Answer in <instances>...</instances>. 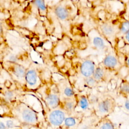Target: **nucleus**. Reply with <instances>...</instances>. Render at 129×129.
<instances>
[{"instance_id": "f257e3e1", "label": "nucleus", "mask_w": 129, "mask_h": 129, "mask_svg": "<svg viewBox=\"0 0 129 129\" xmlns=\"http://www.w3.org/2000/svg\"><path fill=\"white\" fill-rule=\"evenodd\" d=\"M73 3L69 0L64 2L62 1L57 3L54 7L53 11L55 15L59 20L64 21L68 20L74 8Z\"/></svg>"}, {"instance_id": "f03ea898", "label": "nucleus", "mask_w": 129, "mask_h": 129, "mask_svg": "<svg viewBox=\"0 0 129 129\" xmlns=\"http://www.w3.org/2000/svg\"><path fill=\"white\" fill-rule=\"evenodd\" d=\"M65 119V114L60 110H54L52 111L49 115V120L53 125H60Z\"/></svg>"}, {"instance_id": "7ed1b4c3", "label": "nucleus", "mask_w": 129, "mask_h": 129, "mask_svg": "<svg viewBox=\"0 0 129 129\" xmlns=\"http://www.w3.org/2000/svg\"><path fill=\"white\" fill-rule=\"evenodd\" d=\"M81 73L85 77H90L95 71L94 63L91 60H85L81 66Z\"/></svg>"}, {"instance_id": "20e7f679", "label": "nucleus", "mask_w": 129, "mask_h": 129, "mask_svg": "<svg viewBox=\"0 0 129 129\" xmlns=\"http://www.w3.org/2000/svg\"><path fill=\"white\" fill-rule=\"evenodd\" d=\"M22 116L23 120L28 123H34L37 121V115L32 110L25 109L23 110Z\"/></svg>"}, {"instance_id": "39448f33", "label": "nucleus", "mask_w": 129, "mask_h": 129, "mask_svg": "<svg viewBox=\"0 0 129 129\" xmlns=\"http://www.w3.org/2000/svg\"><path fill=\"white\" fill-rule=\"evenodd\" d=\"M25 79L29 85L31 86L35 85L37 81V75L35 71L34 70L28 71L26 73Z\"/></svg>"}, {"instance_id": "423d86ee", "label": "nucleus", "mask_w": 129, "mask_h": 129, "mask_svg": "<svg viewBox=\"0 0 129 129\" xmlns=\"http://www.w3.org/2000/svg\"><path fill=\"white\" fill-rule=\"evenodd\" d=\"M47 104L52 108H56L59 104V99L58 97L54 94H49L46 98Z\"/></svg>"}, {"instance_id": "0eeeda50", "label": "nucleus", "mask_w": 129, "mask_h": 129, "mask_svg": "<svg viewBox=\"0 0 129 129\" xmlns=\"http://www.w3.org/2000/svg\"><path fill=\"white\" fill-rule=\"evenodd\" d=\"M111 107V103L109 100H104L101 101L98 106L99 111L101 113H107L109 111Z\"/></svg>"}, {"instance_id": "6e6552de", "label": "nucleus", "mask_w": 129, "mask_h": 129, "mask_svg": "<svg viewBox=\"0 0 129 129\" xmlns=\"http://www.w3.org/2000/svg\"><path fill=\"white\" fill-rule=\"evenodd\" d=\"M32 4L40 12L44 13L47 10V6L45 0H32Z\"/></svg>"}, {"instance_id": "1a4fd4ad", "label": "nucleus", "mask_w": 129, "mask_h": 129, "mask_svg": "<svg viewBox=\"0 0 129 129\" xmlns=\"http://www.w3.org/2000/svg\"><path fill=\"white\" fill-rule=\"evenodd\" d=\"M117 63L116 58L112 55L107 56L103 60V64L105 66L109 68H114Z\"/></svg>"}, {"instance_id": "9d476101", "label": "nucleus", "mask_w": 129, "mask_h": 129, "mask_svg": "<svg viewBox=\"0 0 129 129\" xmlns=\"http://www.w3.org/2000/svg\"><path fill=\"white\" fill-rule=\"evenodd\" d=\"M101 30L106 35H112L115 32V29L112 25L109 23H104L101 26Z\"/></svg>"}, {"instance_id": "9b49d317", "label": "nucleus", "mask_w": 129, "mask_h": 129, "mask_svg": "<svg viewBox=\"0 0 129 129\" xmlns=\"http://www.w3.org/2000/svg\"><path fill=\"white\" fill-rule=\"evenodd\" d=\"M13 73L17 78H22L25 77L26 71L22 65L17 64L14 67Z\"/></svg>"}, {"instance_id": "f8f14e48", "label": "nucleus", "mask_w": 129, "mask_h": 129, "mask_svg": "<svg viewBox=\"0 0 129 129\" xmlns=\"http://www.w3.org/2000/svg\"><path fill=\"white\" fill-rule=\"evenodd\" d=\"M94 45L97 48L103 49L105 47V43L104 40L99 37H95L93 40Z\"/></svg>"}, {"instance_id": "ddd939ff", "label": "nucleus", "mask_w": 129, "mask_h": 129, "mask_svg": "<svg viewBox=\"0 0 129 129\" xmlns=\"http://www.w3.org/2000/svg\"><path fill=\"white\" fill-rule=\"evenodd\" d=\"M104 71L103 70L100 68H97L95 69V71L93 73V78L97 81L100 80L102 79L104 76Z\"/></svg>"}, {"instance_id": "4468645a", "label": "nucleus", "mask_w": 129, "mask_h": 129, "mask_svg": "<svg viewBox=\"0 0 129 129\" xmlns=\"http://www.w3.org/2000/svg\"><path fill=\"white\" fill-rule=\"evenodd\" d=\"M120 30L121 33L126 34L129 31V21H123L121 22L120 26Z\"/></svg>"}, {"instance_id": "2eb2a0df", "label": "nucleus", "mask_w": 129, "mask_h": 129, "mask_svg": "<svg viewBox=\"0 0 129 129\" xmlns=\"http://www.w3.org/2000/svg\"><path fill=\"white\" fill-rule=\"evenodd\" d=\"M79 105L80 107L83 110H86L88 108V101L85 96L81 97L79 101Z\"/></svg>"}, {"instance_id": "dca6fc26", "label": "nucleus", "mask_w": 129, "mask_h": 129, "mask_svg": "<svg viewBox=\"0 0 129 129\" xmlns=\"http://www.w3.org/2000/svg\"><path fill=\"white\" fill-rule=\"evenodd\" d=\"M64 124L67 126H74L76 124V120L73 117H68L64 119Z\"/></svg>"}, {"instance_id": "f3484780", "label": "nucleus", "mask_w": 129, "mask_h": 129, "mask_svg": "<svg viewBox=\"0 0 129 129\" xmlns=\"http://www.w3.org/2000/svg\"><path fill=\"white\" fill-rule=\"evenodd\" d=\"M96 80L91 77H86V79H85V82L87 85H88L89 86H94L96 83Z\"/></svg>"}, {"instance_id": "a211bd4d", "label": "nucleus", "mask_w": 129, "mask_h": 129, "mask_svg": "<svg viewBox=\"0 0 129 129\" xmlns=\"http://www.w3.org/2000/svg\"><path fill=\"white\" fill-rule=\"evenodd\" d=\"M66 109L69 111H71L74 108V103L72 101H67L65 103Z\"/></svg>"}, {"instance_id": "6ab92c4d", "label": "nucleus", "mask_w": 129, "mask_h": 129, "mask_svg": "<svg viewBox=\"0 0 129 129\" xmlns=\"http://www.w3.org/2000/svg\"><path fill=\"white\" fill-rule=\"evenodd\" d=\"M120 90L123 93L129 94V83H125L123 84L120 88Z\"/></svg>"}, {"instance_id": "aec40b11", "label": "nucleus", "mask_w": 129, "mask_h": 129, "mask_svg": "<svg viewBox=\"0 0 129 129\" xmlns=\"http://www.w3.org/2000/svg\"><path fill=\"white\" fill-rule=\"evenodd\" d=\"M122 4H123L124 13L129 16V0L123 1Z\"/></svg>"}, {"instance_id": "412c9836", "label": "nucleus", "mask_w": 129, "mask_h": 129, "mask_svg": "<svg viewBox=\"0 0 129 129\" xmlns=\"http://www.w3.org/2000/svg\"><path fill=\"white\" fill-rule=\"evenodd\" d=\"M64 94L68 97L72 96L74 95V91L70 87H67L64 89Z\"/></svg>"}, {"instance_id": "4be33fe9", "label": "nucleus", "mask_w": 129, "mask_h": 129, "mask_svg": "<svg viewBox=\"0 0 129 129\" xmlns=\"http://www.w3.org/2000/svg\"><path fill=\"white\" fill-rule=\"evenodd\" d=\"M101 128H114L113 124L110 122H106L103 123L101 126H100Z\"/></svg>"}, {"instance_id": "5701e85b", "label": "nucleus", "mask_w": 129, "mask_h": 129, "mask_svg": "<svg viewBox=\"0 0 129 129\" xmlns=\"http://www.w3.org/2000/svg\"><path fill=\"white\" fill-rule=\"evenodd\" d=\"M5 96L6 99H7L8 100H11L13 97V93H12V92H11L10 91H8L5 93Z\"/></svg>"}, {"instance_id": "b1692460", "label": "nucleus", "mask_w": 129, "mask_h": 129, "mask_svg": "<svg viewBox=\"0 0 129 129\" xmlns=\"http://www.w3.org/2000/svg\"><path fill=\"white\" fill-rule=\"evenodd\" d=\"M98 97L96 95H92L90 98V102L92 103H96L98 101Z\"/></svg>"}, {"instance_id": "393cba45", "label": "nucleus", "mask_w": 129, "mask_h": 129, "mask_svg": "<svg viewBox=\"0 0 129 129\" xmlns=\"http://www.w3.org/2000/svg\"><path fill=\"white\" fill-rule=\"evenodd\" d=\"M9 60L10 61L12 62H16L17 61V57L16 55H14V54H12L10 56H9Z\"/></svg>"}, {"instance_id": "a878e982", "label": "nucleus", "mask_w": 129, "mask_h": 129, "mask_svg": "<svg viewBox=\"0 0 129 129\" xmlns=\"http://www.w3.org/2000/svg\"><path fill=\"white\" fill-rule=\"evenodd\" d=\"M14 123L12 120H8L6 122V126L9 128H12L14 126Z\"/></svg>"}, {"instance_id": "bb28decb", "label": "nucleus", "mask_w": 129, "mask_h": 129, "mask_svg": "<svg viewBox=\"0 0 129 129\" xmlns=\"http://www.w3.org/2000/svg\"><path fill=\"white\" fill-rule=\"evenodd\" d=\"M124 107L126 109L129 110V99L126 100V101L125 102Z\"/></svg>"}, {"instance_id": "cd10ccee", "label": "nucleus", "mask_w": 129, "mask_h": 129, "mask_svg": "<svg viewBox=\"0 0 129 129\" xmlns=\"http://www.w3.org/2000/svg\"><path fill=\"white\" fill-rule=\"evenodd\" d=\"M6 126L5 125V124L3 122L0 121V128L3 129V128H6Z\"/></svg>"}, {"instance_id": "c85d7f7f", "label": "nucleus", "mask_w": 129, "mask_h": 129, "mask_svg": "<svg viewBox=\"0 0 129 129\" xmlns=\"http://www.w3.org/2000/svg\"><path fill=\"white\" fill-rule=\"evenodd\" d=\"M125 39H126V40L129 42V31L126 33V35H125Z\"/></svg>"}, {"instance_id": "c756f323", "label": "nucleus", "mask_w": 129, "mask_h": 129, "mask_svg": "<svg viewBox=\"0 0 129 129\" xmlns=\"http://www.w3.org/2000/svg\"><path fill=\"white\" fill-rule=\"evenodd\" d=\"M2 32H3V27H2V24L0 22V34H1Z\"/></svg>"}, {"instance_id": "7c9ffc66", "label": "nucleus", "mask_w": 129, "mask_h": 129, "mask_svg": "<svg viewBox=\"0 0 129 129\" xmlns=\"http://www.w3.org/2000/svg\"><path fill=\"white\" fill-rule=\"evenodd\" d=\"M127 64L129 66V58L127 59Z\"/></svg>"}]
</instances>
